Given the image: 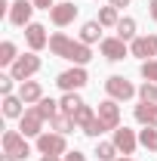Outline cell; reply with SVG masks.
I'll list each match as a JSON object with an SVG mask.
<instances>
[{
	"label": "cell",
	"instance_id": "obj_2",
	"mask_svg": "<svg viewBox=\"0 0 157 161\" xmlns=\"http://www.w3.org/2000/svg\"><path fill=\"white\" fill-rule=\"evenodd\" d=\"M0 146H3V155H9V158H16V161H25L31 155V146H28V140H25L22 130H6L3 140H0Z\"/></svg>",
	"mask_w": 157,
	"mask_h": 161
},
{
	"label": "cell",
	"instance_id": "obj_5",
	"mask_svg": "<svg viewBox=\"0 0 157 161\" xmlns=\"http://www.w3.org/2000/svg\"><path fill=\"white\" fill-rule=\"evenodd\" d=\"M40 71V56H34V53H25V56H19V59L9 65V75L19 80H31V75H37Z\"/></svg>",
	"mask_w": 157,
	"mask_h": 161
},
{
	"label": "cell",
	"instance_id": "obj_25",
	"mask_svg": "<svg viewBox=\"0 0 157 161\" xmlns=\"http://www.w3.org/2000/svg\"><path fill=\"white\" fill-rule=\"evenodd\" d=\"M71 118H74V124H77L80 130H83V127H86L89 121L96 118V112H93V108H89V105L83 102V105H80V108H77V112H74V115H71Z\"/></svg>",
	"mask_w": 157,
	"mask_h": 161
},
{
	"label": "cell",
	"instance_id": "obj_30",
	"mask_svg": "<svg viewBox=\"0 0 157 161\" xmlns=\"http://www.w3.org/2000/svg\"><path fill=\"white\" fill-rule=\"evenodd\" d=\"M142 78H145V80H154V84H157V59L142 62Z\"/></svg>",
	"mask_w": 157,
	"mask_h": 161
},
{
	"label": "cell",
	"instance_id": "obj_16",
	"mask_svg": "<svg viewBox=\"0 0 157 161\" xmlns=\"http://www.w3.org/2000/svg\"><path fill=\"white\" fill-rule=\"evenodd\" d=\"M19 96H22L25 105H34V102L43 99V87H40L37 80H22L19 84Z\"/></svg>",
	"mask_w": 157,
	"mask_h": 161
},
{
	"label": "cell",
	"instance_id": "obj_9",
	"mask_svg": "<svg viewBox=\"0 0 157 161\" xmlns=\"http://www.w3.org/2000/svg\"><path fill=\"white\" fill-rule=\"evenodd\" d=\"M129 53L136 56V59L148 62L157 56V34H142V37H136L133 43H129Z\"/></svg>",
	"mask_w": 157,
	"mask_h": 161
},
{
	"label": "cell",
	"instance_id": "obj_23",
	"mask_svg": "<svg viewBox=\"0 0 157 161\" xmlns=\"http://www.w3.org/2000/svg\"><path fill=\"white\" fill-rule=\"evenodd\" d=\"M117 37L120 40H136L139 37V34H136V19H129V16L120 19L117 22Z\"/></svg>",
	"mask_w": 157,
	"mask_h": 161
},
{
	"label": "cell",
	"instance_id": "obj_33",
	"mask_svg": "<svg viewBox=\"0 0 157 161\" xmlns=\"http://www.w3.org/2000/svg\"><path fill=\"white\" fill-rule=\"evenodd\" d=\"M31 3H34L37 9H46V13H49V9L56 6V0H31Z\"/></svg>",
	"mask_w": 157,
	"mask_h": 161
},
{
	"label": "cell",
	"instance_id": "obj_8",
	"mask_svg": "<svg viewBox=\"0 0 157 161\" xmlns=\"http://www.w3.org/2000/svg\"><path fill=\"white\" fill-rule=\"evenodd\" d=\"M99 53L108 62H120V59H126V56H133L129 47H126V40H120V37H105L99 43Z\"/></svg>",
	"mask_w": 157,
	"mask_h": 161
},
{
	"label": "cell",
	"instance_id": "obj_10",
	"mask_svg": "<svg viewBox=\"0 0 157 161\" xmlns=\"http://www.w3.org/2000/svg\"><path fill=\"white\" fill-rule=\"evenodd\" d=\"M99 121L105 124V130H117L120 127V105L117 99H105V102H99Z\"/></svg>",
	"mask_w": 157,
	"mask_h": 161
},
{
	"label": "cell",
	"instance_id": "obj_37",
	"mask_svg": "<svg viewBox=\"0 0 157 161\" xmlns=\"http://www.w3.org/2000/svg\"><path fill=\"white\" fill-rule=\"evenodd\" d=\"M117 161H136V158H129V155H123V158H117Z\"/></svg>",
	"mask_w": 157,
	"mask_h": 161
},
{
	"label": "cell",
	"instance_id": "obj_7",
	"mask_svg": "<svg viewBox=\"0 0 157 161\" xmlns=\"http://www.w3.org/2000/svg\"><path fill=\"white\" fill-rule=\"evenodd\" d=\"M37 6L31 3V0H16V3H9V13H6V19L9 25H16V28H28L31 25V13H34Z\"/></svg>",
	"mask_w": 157,
	"mask_h": 161
},
{
	"label": "cell",
	"instance_id": "obj_14",
	"mask_svg": "<svg viewBox=\"0 0 157 161\" xmlns=\"http://www.w3.org/2000/svg\"><path fill=\"white\" fill-rule=\"evenodd\" d=\"M111 142L117 146L120 155H133V152H136V146H139L136 133H133L129 127H117V130H114V140H111Z\"/></svg>",
	"mask_w": 157,
	"mask_h": 161
},
{
	"label": "cell",
	"instance_id": "obj_22",
	"mask_svg": "<svg viewBox=\"0 0 157 161\" xmlns=\"http://www.w3.org/2000/svg\"><path fill=\"white\" fill-rule=\"evenodd\" d=\"M16 59H19L16 43H13V40H3V43H0V65H3V68H9Z\"/></svg>",
	"mask_w": 157,
	"mask_h": 161
},
{
	"label": "cell",
	"instance_id": "obj_18",
	"mask_svg": "<svg viewBox=\"0 0 157 161\" xmlns=\"http://www.w3.org/2000/svg\"><path fill=\"white\" fill-rule=\"evenodd\" d=\"M25 102H22V96H3V118H22L25 115V108H22Z\"/></svg>",
	"mask_w": 157,
	"mask_h": 161
},
{
	"label": "cell",
	"instance_id": "obj_11",
	"mask_svg": "<svg viewBox=\"0 0 157 161\" xmlns=\"http://www.w3.org/2000/svg\"><path fill=\"white\" fill-rule=\"evenodd\" d=\"M19 130L25 136H40L43 133V115L37 108H25V115L19 118Z\"/></svg>",
	"mask_w": 157,
	"mask_h": 161
},
{
	"label": "cell",
	"instance_id": "obj_4",
	"mask_svg": "<svg viewBox=\"0 0 157 161\" xmlns=\"http://www.w3.org/2000/svg\"><path fill=\"white\" fill-rule=\"evenodd\" d=\"M86 80H89V75L83 71V65H74V68H65L59 78H56V84H59V90H65V93H77L80 87H86Z\"/></svg>",
	"mask_w": 157,
	"mask_h": 161
},
{
	"label": "cell",
	"instance_id": "obj_34",
	"mask_svg": "<svg viewBox=\"0 0 157 161\" xmlns=\"http://www.w3.org/2000/svg\"><path fill=\"white\" fill-rule=\"evenodd\" d=\"M148 16L157 22V0H148Z\"/></svg>",
	"mask_w": 157,
	"mask_h": 161
},
{
	"label": "cell",
	"instance_id": "obj_32",
	"mask_svg": "<svg viewBox=\"0 0 157 161\" xmlns=\"http://www.w3.org/2000/svg\"><path fill=\"white\" fill-rule=\"evenodd\" d=\"M62 161H86V155L74 149V152H65V155H62Z\"/></svg>",
	"mask_w": 157,
	"mask_h": 161
},
{
	"label": "cell",
	"instance_id": "obj_19",
	"mask_svg": "<svg viewBox=\"0 0 157 161\" xmlns=\"http://www.w3.org/2000/svg\"><path fill=\"white\" fill-rule=\"evenodd\" d=\"M34 108H37L40 115H43V121H53L56 115H62V105H59L56 99H46V96H43V99L34 105Z\"/></svg>",
	"mask_w": 157,
	"mask_h": 161
},
{
	"label": "cell",
	"instance_id": "obj_15",
	"mask_svg": "<svg viewBox=\"0 0 157 161\" xmlns=\"http://www.w3.org/2000/svg\"><path fill=\"white\" fill-rule=\"evenodd\" d=\"M133 115L142 127H157V102H139L133 108Z\"/></svg>",
	"mask_w": 157,
	"mask_h": 161
},
{
	"label": "cell",
	"instance_id": "obj_24",
	"mask_svg": "<svg viewBox=\"0 0 157 161\" xmlns=\"http://www.w3.org/2000/svg\"><path fill=\"white\" fill-rule=\"evenodd\" d=\"M59 105H62V115H74L80 105H83V99H80L77 93H65V96L59 99Z\"/></svg>",
	"mask_w": 157,
	"mask_h": 161
},
{
	"label": "cell",
	"instance_id": "obj_31",
	"mask_svg": "<svg viewBox=\"0 0 157 161\" xmlns=\"http://www.w3.org/2000/svg\"><path fill=\"white\" fill-rule=\"evenodd\" d=\"M13 75H0V93H3V96H9V93H13Z\"/></svg>",
	"mask_w": 157,
	"mask_h": 161
},
{
	"label": "cell",
	"instance_id": "obj_12",
	"mask_svg": "<svg viewBox=\"0 0 157 161\" xmlns=\"http://www.w3.org/2000/svg\"><path fill=\"white\" fill-rule=\"evenodd\" d=\"M25 40H28L31 53H40L43 47H49V34H46V28H43L40 22H31V25L25 28Z\"/></svg>",
	"mask_w": 157,
	"mask_h": 161
},
{
	"label": "cell",
	"instance_id": "obj_36",
	"mask_svg": "<svg viewBox=\"0 0 157 161\" xmlns=\"http://www.w3.org/2000/svg\"><path fill=\"white\" fill-rule=\"evenodd\" d=\"M40 161H62V155H40Z\"/></svg>",
	"mask_w": 157,
	"mask_h": 161
},
{
	"label": "cell",
	"instance_id": "obj_27",
	"mask_svg": "<svg viewBox=\"0 0 157 161\" xmlns=\"http://www.w3.org/2000/svg\"><path fill=\"white\" fill-rule=\"evenodd\" d=\"M96 155H99V161H117V146L114 142H99Z\"/></svg>",
	"mask_w": 157,
	"mask_h": 161
},
{
	"label": "cell",
	"instance_id": "obj_26",
	"mask_svg": "<svg viewBox=\"0 0 157 161\" xmlns=\"http://www.w3.org/2000/svg\"><path fill=\"white\" fill-rule=\"evenodd\" d=\"M139 142L148 149V152H157V127H145L139 133Z\"/></svg>",
	"mask_w": 157,
	"mask_h": 161
},
{
	"label": "cell",
	"instance_id": "obj_28",
	"mask_svg": "<svg viewBox=\"0 0 157 161\" xmlns=\"http://www.w3.org/2000/svg\"><path fill=\"white\" fill-rule=\"evenodd\" d=\"M139 102H157V84L154 80H145L139 87Z\"/></svg>",
	"mask_w": 157,
	"mask_h": 161
},
{
	"label": "cell",
	"instance_id": "obj_29",
	"mask_svg": "<svg viewBox=\"0 0 157 161\" xmlns=\"http://www.w3.org/2000/svg\"><path fill=\"white\" fill-rule=\"evenodd\" d=\"M83 133H86V136H93V140H99V136L105 133V124L99 121V115H96V118H93V121H89L86 127H83Z\"/></svg>",
	"mask_w": 157,
	"mask_h": 161
},
{
	"label": "cell",
	"instance_id": "obj_20",
	"mask_svg": "<svg viewBox=\"0 0 157 161\" xmlns=\"http://www.w3.org/2000/svg\"><path fill=\"white\" fill-rule=\"evenodd\" d=\"M117 22H120V16H117V6H102L99 9V25L102 28H117Z\"/></svg>",
	"mask_w": 157,
	"mask_h": 161
},
{
	"label": "cell",
	"instance_id": "obj_21",
	"mask_svg": "<svg viewBox=\"0 0 157 161\" xmlns=\"http://www.w3.org/2000/svg\"><path fill=\"white\" fill-rule=\"evenodd\" d=\"M49 127H53L56 133H62V136H65V133H71V130H77V124H74L71 115H56V118L49 121Z\"/></svg>",
	"mask_w": 157,
	"mask_h": 161
},
{
	"label": "cell",
	"instance_id": "obj_13",
	"mask_svg": "<svg viewBox=\"0 0 157 161\" xmlns=\"http://www.w3.org/2000/svg\"><path fill=\"white\" fill-rule=\"evenodd\" d=\"M49 19H53L56 28H65V25H71V22L77 19V6L68 3V0H65V3H56V6L49 9Z\"/></svg>",
	"mask_w": 157,
	"mask_h": 161
},
{
	"label": "cell",
	"instance_id": "obj_38",
	"mask_svg": "<svg viewBox=\"0 0 157 161\" xmlns=\"http://www.w3.org/2000/svg\"><path fill=\"white\" fill-rule=\"evenodd\" d=\"M0 161H16V158H9V155H3V158H0Z\"/></svg>",
	"mask_w": 157,
	"mask_h": 161
},
{
	"label": "cell",
	"instance_id": "obj_17",
	"mask_svg": "<svg viewBox=\"0 0 157 161\" xmlns=\"http://www.w3.org/2000/svg\"><path fill=\"white\" fill-rule=\"evenodd\" d=\"M77 40H83V43H102V25H99V19H93V22H83V28H80V37Z\"/></svg>",
	"mask_w": 157,
	"mask_h": 161
},
{
	"label": "cell",
	"instance_id": "obj_6",
	"mask_svg": "<svg viewBox=\"0 0 157 161\" xmlns=\"http://www.w3.org/2000/svg\"><path fill=\"white\" fill-rule=\"evenodd\" d=\"M37 152L40 155H65L68 152V142H65L62 133L49 130V133H40L37 136Z\"/></svg>",
	"mask_w": 157,
	"mask_h": 161
},
{
	"label": "cell",
	"instance_id": "obj_35",
	"mask_svg": "<svg viewBox=\"0 0 157 161\" xmlns=\"http://www.w3.org/2000/svg\"><path fill=\"white\" fill-rule=\"evenodd\" d=\"M111 6H117V9H123V6H129V0H108Z\"/></svg>",
	"mask_w": 157,
	"mask_h": 161
},
{
	"label": "cell",
	"instance_id": "obj_1",
	"mask_svg": "<svg viewBox=\"0 0 157 161\" xmlns=\"http://www.w3.org/2000/svg\"><path fill=\"white\" fill-rule=\"evenodd\" d=\"M49 53L53 56H59V59H68L74 62V65H86V62L93 59V50H89V43H83V40H74L68 37V34H49Z\"/></svg>",
	"mask_w": 157,
	"mask_h": 161
},
{
	"label": "cell",
	"instance_id": "obj_3",
	"mask_svg": "<svg viewBox=\"0 0 157 161\" xmlns=\"http://www.w3.org/2000/svg\"><path fill=\"white\" fill-rule=\"evenodd\" d=\"M105 93H108V99H117V102H126V99H133V96H139L133 80L120 78V75H111V78L105 80Z\"/></svg>",
	"mask_w": 157,
	"mask_h": 161
}]
</instances>
